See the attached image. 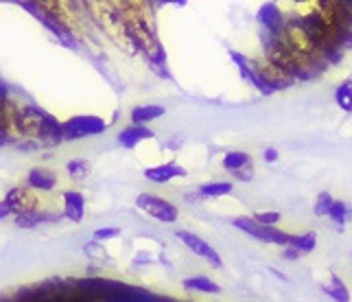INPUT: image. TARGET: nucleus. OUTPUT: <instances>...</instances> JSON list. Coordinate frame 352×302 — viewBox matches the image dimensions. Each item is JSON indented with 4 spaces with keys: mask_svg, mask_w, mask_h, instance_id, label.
Returning <instances> with one entry per match:
<instances>
[{
    "mask_svg": "<svg viewBox=\"0 0 352 302\" xmlns=\"http://www.w3.org/2000/svg\"><path fill=\"white\" fill-rule=\"evenodd\" d=\"M234 191L232 182H206L199 186V195L201 197H221V195H230Z\"/></svg>",
    "mask_w": 352,
    "mask_h": 302,
    "instance_id": "nucleus-19",
    "label": "nucleus"
},
{
    "mask_svg": "<svg viewBox=\"0 0 352 302\" xmlns=\"http://www.w3.org/2000/svg\"><path fill=\"white\" fill-rule=\"evenodd\" d=\"M254 222H258L261 226H267V228H276V224L280 222V213L276 211H265V213H254L252 215Z\"/></svg>",
    "mask_w": 352,
    "mask_h": 302,
    "instance_id": "nucleus-26",
    "label": "nucleus"
},
{
    "mask_svg": "<svg viewBox=\"0 0 352 302\" xmlns=\"http://www.w3.org/2000/svg\"><path fill=\"white\" fill-rule=\"evenodd\" d=\"M11 127L18 138H27L40 147H55L62 142V123L38 105H20L16 101L9 103Z\"/></svg>",
    "mask_w": 352,
    "mask_h": 302,
    "instance_id": "nucleus-1",
    "label": "nucleus"
},
{
    "mask_svg": "<svg viewBox=\"0 0 352 302\" xmlns=\"http://www.w3.org/2000/svg\"><path fill=\"white\" fill-rule=\"evenodd\" d=\"M175 237H177L188 250L195 252L197 257H201L206 263H210L212 268H221V265H223V261H221V257H219V252H217L210 244H206L204 239H199L197 235H192V233H188V230H177Z\"/></svg>",
    "mask_w": 352,
    "mask_h": 302,
    "instance_id": "nucleus-7",
    "label": "nucleus"
},
{
    "mask_svg": "<svg viewBox=\"0 0 352 302\" xmlns=\"http://www.w3.org/2000/svg\"><path fill=\"white\" fill-rule=\"evenodd\" d=\"M232 226L239 228V230H243V233H248L250 237L263 241V244H276V246H283V248H287L291 244V235L289 233L278 230V228L261 226L258 222H254L252 217H245V215L236 217V219L232 222Z\"/></svg>",
    "mask_w": 352,
    "mask_h": 302,
    "instance_id": "nucleus-4",
    "label": "nucleus"
},
{
    "mask_svg": "<svg viewBox=\"0 0 352 302\" xmlns=\"http://www.w3.org/2000/svg\"><path fill=\"white\" fill-rule=\"evenodd\" d=\"M57 186V173L48 166H33L27 175V188L31 191H53Z\"/></svg>",
    "mask_w": 352,
    "mask_h": 302,
    "instance_id": "nucleus-10",
    "label": "nucleus"
},
{
    "mask_svg": "<svg viewBox=\"0 0 352 302\" xmlns=\"http://www.w3.org/2000/svg\"><path fill=\"white\" fill-rule=\"evenodd\" d=\"M252 68H254V72H256L258 79L265 83V86L272 90V94L276 90H287V88H291L296 83L294 79H289L278 66L267 62V59H265V62H252Z\"/></svg>",
    "mask_w": 352,
    "mask_h": 302,
    "instance_id": "nucleus-6",
    "label": "nucleus"
},
{
    "mask_svg": "<svg viewBox=\"0 0 352 302\" xmlns=\"http://www.w3.org/2000/svg\"><path fill=\"white\" fill-rule=\"evenodd\" d=\"M164 107L162 105H138L131 110V125H144L151 123V120L164 116Z\"/></svg>",
    "mask_w": 352,
    "mask_h": 302,
    "instance_id": "nucleus-15",
    "label": "nucleus"
},
{
    "mask_svg": "<svg viewBox=\"0 0 352 302\" xmlns=\"http://www.w3.org/2000/svg\"><path fill=\"white\" fill-rule=\"evenodd\" d=\"M64 215L70 222L79 224L83 219V213H86V199L79 191H66L64 193Z\"/></svg>",
    "mask_w": 352,
    "mask_h": 302,
    "instance_id": "nucleus-12",
    "label": "nucleus"
},
{
    "mask_svg": "<svg viewBox=\"0 0 352 302\" xmlns=\"http://www.w3.org/2000/svg\"><path fill=\"white\" fill-rule=\"evenodd\" d=\"M136 206L147 213L153 219H157L160 224H175L177 217H179V211L175 204H171L164 197H157V195H151V193H142V195L136 197Z\"/></svg>",
    "mask_w": 352,
    "mask_h": 302,
    "instance_id": "nucleus-5",
    "label": "nucleus"
},
{
    "mask_svg": "<svg viewBox=\"0 0 352 302\" xmlns=\"http://www.w3.org/2000/svg\"><path fill=\"white\" fill-rule=\"evenodd\" d=\"M188 171L184 166H179L177 162H166V164H157V166H149L144 169V177L151 180V182H157V184H164L168 180L173 177H184Z\"/></svg>",
    "mask_w": 352,
    "mask_h": 302,
    "instance_id": "nucleus-11",
    "label": "nucleus"
},
{
    "mask_svg": "<svg viewBox=\"0 0 352 302\" xmlns=\"http://www.w3.org/2000/svg\"><path fill=\"white\" fill-rule=\"evenodd\" d=\"M3 202H5L9 215H14V217L20 215V213H27L31 208H38V197H33V191L27 188V186L11 188Z\"/></svg>",
    "mask_w": 352,
    "mask_h": 302,
    "instance_id": "nucleus-8",
    "label": "nucleus"
},
{
    "mask_svg": "<svg viewBox=\"0 0 352 302\" xmlns=\"http://www.w3.org/2000/svg\"><path fill=\"white\" fill-rule=\"evenodd\" d=\"M348 5H350V9H352V0H348Z\"/></svg>",
    "mask_w": 352,
    "mask_h": 302,
    "instance_id": "nucleus-33",
    "label": "nucleus"
},
{
    "mask_svg": "<svg viewBox=\"0 0 352 302\" xmlns=\"http://www.w3.org/2000/svg\"><path fill=\"white\" fill-rule=\"evenodd\" d=\"M289 246H294L300 255L302 252H313L315 250V246H318V235L315 233H305V235H298V237H291V244Z\"/></svg>",
    "mask_w": 352,
    "mask_h": 302,
    "instance_id": "nucleus-22",
    "label": "nucleus"
},
{
    "mask_svg": "<svg viewBox=\"0 0 352 302\" xmlns=\"http://www.w3.org/2000/svg\"><path fill=\"white\" fill-rule=\"evenodd\" d=\"M256 20L261 22L263 31H270V33H280L285 29V11L278 7L276 3H265L258 14Z\"/></svg>",
    "mask_w": 352,
    "mask_h": 302,
    "instance_id": "nucleus-9",
    "label": "nucleus"
},
{
    "mask_svg": "<svg viewBox=\"0 0 352 302\" xmlns=\"http://www.w3.org/2000/svg\"><path fill=\"white\" fill-rule=\"evenodd\" d=\"M270 272H272V274H274V276H278V279H280V281H287V276H283V274H280V272H278V270H276V268H272V270H270Z\"/></svg>",
    "mask_w": 352,
    "mask_h": 302,
    "instance_id": "nucleus-32",
    "label": "nucleus"
},
{
    "mask_svg": "<svg viewBox=\"0 0 352 302\" xmlns=\"http://www.w3.org/2000/svg\"><path fill=\"white\" fill-rule=\"evenodd\" d=\"M283 257H285L287 261H296V259H300V252H298L294 246H287V248L283 250Z\"/></svg>",
    "mask_w": 352,
    "mask_h": 302,
    "instance_id": "nucleus-31",
    "label": "nucleus"
},
{
    "mask_svg": "<svg viewBox=\"0 0 352 302\" xmlns=\"http://www.w3.org/2000/svg\"><path fill=\"white\" fill-rule=\"evenodd\" d=\"M322 289L326 292V296L333 298L335 302H350V292H348V287L344 285V281L339 279L337 274H333V276H331V283H329V285H324Z\"/></svg>",
    "mask_w": 352,
    "mask_h": 302,
    "instance_id": "nucleus-17",
    "label": "nucleus"
},
{
    "mask_svg": "<svg viewBox=\"0 0 352 302\" xmlns=\"http://www.w3.org/2000/svg\"><path fill=\"white\" fill-rule=\"evenodd\" d=\"M329 217L333 219V224H335V226L344 228V226L350 222L352 211H350V206H348L346 202H342V199H335V202H333V206H331V213H329Z\"/></svg>",
    "mask_w": 352,
    "mask_h": 302,
    "instance_id": "nucleus-20",
    "label": "nucleus"
},
{
    "mask_svg": "<svg viewBox=\"0 0 352 302\" xmlns=\"http://www.w3.org/2000/svg\"><path fill=\"white\" fill-rule=\"evenodd\" d=\"M184 289L186 292H199V294H219L221 292V287L214 281L206 279V276H192V279H186Z\"/></svg>",
    "mask_w": 352,
    "mask_h": 302,
    "instance_id": "nucleus-16",
    "label": "nucleus"
},
{
    "mask_svg": "<svg viewBox=\"0 0 352 302\" xmlns=\"http://www.w3.org/2000/svg\"><path fill=\"white\" fill-rule=\"evenodd\" d=\"M245 164H252L250 153H245V151H228L223 158L226 171H236V169L245 166Z\"/></svg>",
    "mask_w": 352,
    "mask_h": 302,
    "instance_id": "nucleus-21",
    "label": "nucleus"
},
{
    "mask_svg": "<svg viewBox=\"0 0 352 302\" xmlns=\"http://www.w3.org/2000/svg\"><path fill=\"white\" fill-rule=\"evenodd\" d=\"M105 129H107V123L101 116H92V114L70 116L62 123V140H79L88 136H99Z\"/></svg>",
    "mask_w": 352,
    "mask_h": 302,
    "instance_id": "nucleus-3",
    "label": "nucleus"
},
{
    "mask_svg": "<svg viewBox=\"0 0 352 302\" xmlns=\"http://www.w3.org/2000/svg\"><path fill=\"white\" fill-rule=\"evenodd\" d=\"M66 171L70 177H75V180H83L88 173H90V162L88 160H83V158H75V160H70L66 164Z\"/></svg>",
    "mask_w": 352,
    "mask_h": 302,
    "instance_id": "nucleus-24",
    "label": "nucleus"
},
{
    "mask_svg": "<svg viewBox=\"0 0 352 302\" xmlns=\"http://www.w3.org/2000/svg\"><path fill=\"white\" fill-rule=\"evenodd\" d=\"M20 7H22V9H27L31 16L38 18V20L44 24V27H46L48 31H51L64 46H68V48H77V42H75V38H72L70 29L66 27V24L62 22V18H59L48 5H42V3H20Z\"/></svg>",
    "mask_w": 352,
    "mask_h": 302,
    "instance_id": "nucleus-2",
    "label": "nucleus"
},
{
    "mask_svg": "<svg viewBox=\"0 0 352 302\" xmlns=\"http://www.w3.org/2000/svg\"><path fill=\"white\" fill-rule=\"evenodd\" d=\"M263 158H265V162L274 164V162H276L278 158H280V153H278V149L270 147V149H265V151H263Z\"/></svg>",
    "mask_w": 352,
    "mask_h": 302,
    "instance_id": "nucleus-30",
    "label": "nucleus"
},
{
    "mask_svg": "<svg viewBox=\"0 0 352 302\" xmlns=\"http://www.w3.org/2000/svg\"><path fill=\"white\" fill-rule=\"evenodd\" d=\"M333 195L331 193H320L318 195V199H315V206H313V211H315V215L318 217H329V213H331V206H333Z\"/></svg>",
    "mask_w": 352,
    "mask_h": 302,
    "instance_id": "nucleus-25",
    "label": "nucleus"
},
{
    "mask_svg": "<svg viewBox=\"0 0 352 302\" xmlns=\"http://www.w3.org/2000/svg\"><path fill=\"white\" fill-rule=\"evenodd\" d=\"M14 127H11V114H9V105L5 110H0V147H5L7 142L14 138Z\"/></svg>",
    "mask_w": 352,
    "mask_h": 302,
    "instance_id": "nucleus-23",
    "label": "nucleus"
},
{
    "mask_svg": "<svg viewBox=\"0 0 352 302\" xmlns=\"http://www.w3.org/2000/svg\"><path fill=\"white\" fill-rule=\"evenodd\" d=\"M230 173H232L234 180H241V182H250V180L254 177V166L245 164V166H241V169H236V171H230Z\"/></svg>",
    "mask_w": 352,
    "mask_h": 302,
    "instance_id": "nucleus-27",
    "label": "nucleus"
},
{
    "mask_svg": "<svg viewBox=\"0 0 352 302\" xmlns=\"http://www.w3.org/2000/svg\"><path fill=\"white\" fill-rule=\"evenodd\" d=\"M11 103V96H9V86L0 79V110H5V107Z\"/></svg>",
    "mask_w": 352,
    "mask_h": 302,
    "instance_id": "nucleus-29",
    "label": "nucleus"
},
{
    "mask_svg": "<svg viewBox=\"0 0 352 302\" xmlns=\"http://www.w3.org/2000/svg\"><path fill=\"white\" fill-rule=\"evenodd\" d=\"M335 101L344 112L352 114V79H346L335 90Z\"/></svg>",
    "mask_w": 352,
    "mask_h": 302,
    "instance_id": "nucleus-18",
    "label": "nucleus"
},
{
    "mask_svg": "<svg viewBox=\"0 0 352 302\" xmlns=\"http://www.w3.org/2000/svg\"><path fill=\"white\" fill-rule=\"evenodd\" d=\"M118 235H120L118 228H99V230L94 233V239L96 241H105V239H114Z\"/></svg>",
    "mask_w": 352,
    "mask_h": 302,
    "instance_id": "nucleus-28",
    "label": "nucleus"
},
{
    "mask_svg": "<svg viewBox=\"0 0 352 302\" xmlns=\"http://www.w3.org/2000/svg\"><path fill=\"white\" fill-rule=\"evenodd\" d=\"M57 217L59 215H55V213H46V211H40V208H31L27 213L16 215V226L18 228H24V230H31V228L40 226L44 222H53V219H57Z\"/></svg>",
    "mask_w": 352,
    "mask_h": 302,
    "instance_id": "nucleus-14",
    "label": "nucleus"
},
{
    "mask_svg": "<svg viewBox=\"0 0 352 302\" xmlns=\"http://www.w3.org/2000/svg\"><path fill=\"white\" fill-rule=\"evenodd\" d=\"M147 138H153V131L144 125H129L118 134V142L123 144L125 149H133L138 142L147 140Z\"/></svg>",
    "mask_w": 352,
    "mask_h": 302,
    "instance_id": "nucleus-13",
    "label": "nucleus"
}]
</instances>
